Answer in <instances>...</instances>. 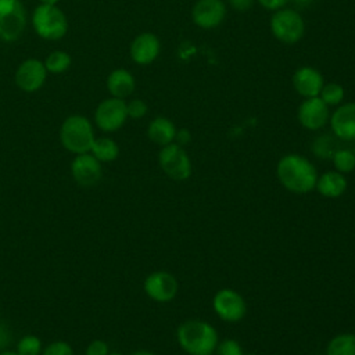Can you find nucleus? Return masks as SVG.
<instances>
[{
  "label": "nucleus",
  "instance_id": "1",
  "mask_svg": "<svg viewBox=\"0 0 355 355\" xmlns=\"http://www.w3.org/2000/svg\"><path fill=\"white\" fill-rule=\"evenodd\" d=\"M276 175L280 184L294 194H306L315 190L319 176L315 165L300 154L283 155L276 165Z\"/></svg>",
  "mask_w": 355,
  "mask_h": 355
},
{
  "label": "nucleus",
  "instance_id": "2",
  "mask_svg": "<svg viewBox=\"0 0 355 355\" xmlns=\"http://www.w3.org/2000/svg\"><path fill=\"white\" fill-rule=\"evenodd\" d=\"M179 347L189 355H214L219 343L216 329L200 319H190L179 324L176 330Z\"/></svg>",
  "mask_w": 355,
  "mask_h": 355
},
{
  "label": "nucleus",
  "instance_id": "3",
  "mask_svg": "<svg viewBox=\"0 0 355 355\" xmlns=\"http://www.w3.org/2000/svg\"><path fill=\"white\" fill-rule=\"evenodd\" d=\"M94 139L93 125L83 115H69L60 128V141L62 147L75 155L90 153Z\"/></svg>",
  "mask_w": 355,
  "mask_h": 355
},
{
  "label": "nucleus",
  "instance_id": "4",
  "mask_svg": "<svg viewBox=\"0 0 355 355\" xmlns=\"http://www.w3.org/2000/svg\"><path fill=\"white\" fill-rule=\"evenodd\" d=\"M32 24L35 32L46 40H58L68 31L67 15L57 6H37L32 15Z\"/></svg>",
  "mask_w": 355,
  "mask_h": 355
},
{
  "label": "nucleus",
  "instance_id": "5",
  "mask_svg": "<svg viewBox=\"0 0 355 355\" xmlns=\"http://www.w3.org/2000/svg\"><path fill=\"white\" fill-rule=\"evenodd\" d=\"M158 165L161 171L172 180L183 182L191 176L193 165L184 147L175 141L161 147L158 153Z\"/></svg>",
  "mask_w": 355,
  "mask_h": 355
},
{
  "label": "nucleus",
  "instance_id": "6",
  "mask_svg": "<svg viewBox=\"0 0 355 355\" xmlns=\"http://www.w3.org/2000/svg\"><path fill=\"white\" fill-rule=\"evenodd\" d=\"M272 35L284 44L300 42L305 33V22L302 17L291 8H280L270 17Z\"/></svg>",
  "mask_w": 355,
  "mask_h": 355
},
{
  "label": "nucleus",
  "instance_id": "7",
  "mask_svg": "<svg viewBox=\"0 0 355 355\" xmlns=\"http://www.w3.org/2000/svg\"><path fill=\"white\" fill-rule=\"evenodd\" d=\"M26 26V11L21 0H0V40L15 42Z\"/></svg>",
  "mask_w": 355,
  "mask_h": 355
},
{
  "label": "nucleus",
  "instance_id": "8",
  "mask_svg": "<svg viewBox=\"0 0 355 355\" xmlns=\"http://www.w3.org/2000/svg\"><path fill=\"white\" fill-rule=\"evenodd\" d=\"M212 308L218 318L227 323L240 322L247 313L244 297L233 288H220L212 298Z\"/></svg>",
  "mask_w": 355,
  "mask_h": 355
},
{
  "label": "nucleus",
  "instance_id": "9",
  "mask_svg": "<svg viewBox=\"0 0 355 355\" xmlns=\"http://www.w3.org/2000/svg\"><path fill=\"white\" fill-rule=\"evenodd\" d=\"M128 119L126 103L122 98L110 97L103 100L94 111L96 126L105 132L112 133L121 129Z\"/></svg>",
  "mask_w": 355,
  "mask_h": 355
},
{
  "label": "nucleus",
  "instance_id": "10",
  "mask_svg": "<svg viewBox=\"0 0 355 355\" xmlns=\"http://www.w3.org/2000/svg\"><path fill=\"white\" fill-rule=\"evenodd\" d=\"M143 290L150 300L164 304L176 297L179 283L172 273L166 270H155L144 279Z\"/></svg>",
  "mask_w": 355,
  "mask_h": 355
},
{
  "label": "nucleus",
  "instance_id": "11",
  "mask_svg": "<svg viewBox=\"0 0 355 355\" xmlns=\"http://www.w3.org/2000/svg\"><path fill=\"white\" fill-rule=\"evenodd\" d=\"M71 175L79 186H96L103 178V164L92 153L78 154L71 162Z\"/></svg>",
  "mask_w": 355,
  "mask_h": 355
},
{
  "label": "nucleus",
  "instance_id": "12",
  "mask_svg": "<svg viewBox=\"0 0 355 355\" xmlns=\"http://www.w3.org/2000/svg\"><path fill=\"white\" fill-rule=\"evenodd\" d=\"M297 118L302 128L308 130H319L329 122V105L319 96L304 98L298 107Z\"/></svg>",
  "mask_w": 355,
  "mask_h": 355
},
{
  "label": "nucleus",
  "instance_id": "13",
  "mask_svg": "<svg viewBox=\"0 0 355 355\" xmlns=\"http://www.w3.org/2000/svg\"><path fill=\"white\" fill-rule=\"evenodd\" d=\"M226 17V4L223 0H197L191 8L193 22L202 29L219 26Z\"/></svg>",
  "mask_w": 355,
  "mask_h": 355
},
{
  "label": "nucleus",
  "instance_id": "14",
  "mask_svg": "<svg viewBox=\"0 0 355 355\" xmlns=\"http://www.w3.org/2000/svg\"><path fill=\"white\" fill-rule=\"evenodd\" d=\"M47 78V69L44 62L36 58H28L19 64L15 72L17 86L26 93H33L42 89Z\"/></svg>",
  "mask_w": 355,
  "mask_h": 355
},
{
  "label": "nucleus",
  "instance_id": "15",
  "mask_svg": "<svg viewBox=\"0 0 355 355\" xmlns=\"http://www.w3.org/2000/svg\"><path fill=\"white\" fill-rule=\"evenodd\" d=\"M329 123L334 136L344 141L355 140V103H345L330 115Z\"/></svg>",
  "mask_w": 355,
  "mask_h": 355
},
{
  "label": "nucleus",
  "instance_id": "16",
  "mask_svg": "<svg viewBox=\"0 0 355 355\" xmlns=\"http://www.w3.org/2000/svg\"><path fill=\"white\" fill-rule=\"evenodd\" d=\"M161 51L159 39L151 32L137 35L129 47L130 58L139 65H148L158 57Z\"/></svg>",
  "mask_w": 355,
  "mask_h": 355
},
{
  "label": "nucleus",
  "instance_id": "17",
  "mask_svg": "<svg viewBox=\"0 0 355 355\" xmlns=\"http://www.w3.org/2000/svg\"><path fill=\"white\" fill-rule=\"evenodd\" d=\"M323 85L322 73L313 67H301L293 75L294 90L304 98L319 96Z\"/></svg>",
  "mask_w": 355,
  "mask_h": 355
},
{
  "label": "nucleus",
  "instance_id": "18",
  "mask_svg": "<svg viewBox=\"0 0 355 355\" xmlns=\"http://www.w3.org/2000/svg\"><path fill=\"white\" fill-rule=\"evenodd\" d=\"M347 186H348V182L345 175L337 172L336 169H331L318 176L315 189L322 197L338 198L345 193Z\"/></svg>",
  "mask_w": 355,
  "mask_h": 355
},
{
  "label": "nucleus",
  "instance_id": "19",
  "mask_svg": "<svg viewBox=\"0 0 355 355\" xmlns=\"http://www.w3.org/2000/svg\"><path fill=\"white\" fill-rule=\"evenodd\" d=\"M135 86H136V82L133 75L123 68L114 69L107 78V89L111 97L123 100L133 93Z\"/></svg>",
  "mask_w": 355,
  "mask_h": 355
},
{
  "label": "nucleus",
  "instance_id": "20",
  "mask_svg": "<svg viewBox=\"0 0 355 355\" xmlns=\"http://www.w3.org/2000/svg\"><path fill=\"white\" fill-rule=\"evenodd\" d=\"M176 126L175 123L166 116H157L154 118L147 128L148 139L157 146H166L175 141Z\"/></svg>",
  "mask_w": 355,
  "mask_h": 355
},
{
  "label": "nucleus",
  "instance_id": "21",
  "mask_svg": "<svg viewBox=\"0 0 355 355\" xmlns=\"http://www.w3.org/2000/svg\"><path fill=\"white\" fill-rule=\"evenodd\" d=\"M90 153L101 164L112 162L119 155V146L114 139L107 137V136H101V137L94 139V141L92 144V148H90Z\"/></svg>",
  "mask_w": 355,
  "mask_h": 355
},
{
  "label": "nucleus",
  "instance_id": "22",
  "mask_svg": "<svg viewBox=\"0 0 355 355\" xmlns=\"http://www.w3.org/2000/svg\"><path fill=\"white\" fill-rule=\"evenodd\" d=\"M326 355H355V333H340L331 337Z\"/></svg>",
  "mask_w": 355,
  "mask_h": 355
},
{
  "label": "nucleus",
  "instance_id": "23",
  "mask_svg": "<svg viewBox=\"0 0 355 355\" xmlns=\"http://www.w3.org/2000/svg\"><path fill=\"white\" fill-rule=\"evenodd\" d=\"M71 62H72L71 55L67 51L55 50L47 55L44 61V67L50 73H62L71 67Z\"/></svg>",
  "mask_w": 355,
  "mask_h": 355
},
{
  "label": "nucleus",
  "instance_id": "24",
  "mask_svg": "<svg viewBox=\"0 0 355 355\" xmlns=\"http://www.w3.org/2000/svg\"><path fill=\"white\" fill-rule=\"evenodd\" d=\"M334 169L340 173H349L355 169V153L348 148L336 150L331 155Z\"/></svg>",
  "mask_w": 355,
  "mask_h": 355
},
{
  "label": "nucleus",
  "instance_id": "25",
  "mask_svg": "<svg viewBox=\"0 0 355 355\" xmlns=\"http://www.w3.org/2000/svg\"><path fill=\"white\" fill-rule=\"evenodd\" d=\"M43 343L36 334H25L22 336L15 347V352L18 355H42Z\"/></svg>",
  "mask_w": 355,
  "mask_h": 355
},
{
  "label": "nucleus",
  "instance_id": "26",
  "mask_svg": "<svg viewBox=\"0 0 355 355\" xmlns=\"http://www.w3.org/2000/svg\"><path fill=\"white\" fill-rule=\"evenodd\" d=\"M345 92L344 87L340 83L336 82H330V83H324L319 97L327 104V105H340L344 100Z\"/></svg>",
  "mask_w": 355,
  "mask_h": 355
},
{
  "label": "nucleus",
  "instance_id": "27",
  "mask_svg": "<svg viewBox=\"0 0 355 355\" xmlns=\"http://www.w3.org/2000/svg\"><path fill=\"white\" fill-rule=\"evenodd\" d=\"M214 355H244V351L234 338H225L218 343Z\"/></svg>",
  "mask_w": 355,
  "mask_h": 355
},
{
  "label": "nucleus",
  "instance_id": "28",
  "mask_svg": "<svg viewBox=\"0 0 355 355\" xmlns=\"http://www.w3.org/2000/svg\"><path fill=\"white\" fill-rule=\"evenodd\" d=\"M42 355H73V348L69 343L58 340L46 345L42 351Z\"/></svg>",
  "mask_w": 355,
  "mask_h": 355
},
{
  "label": "nucleus",
  "instance_id": "29",
  "mask_svg": "<svg viewBox=\"0 0 355 355\" xmlns=\"http://www.w3.org/2000/svg\"><path fill=\"white\" fill-rule=\"evenodd\" d=\"M126 111H128V118L141 119L147 114L148 107L143 100L133 98L129 103H126Z\"/></svg>",
  "mask_w": 355,
  "mask_h": 355
},
{
  "label": "nucleus",
  "instance_id": "30",
  "mask_svg": "<svg viewBox=\"0 0 355 355\" xmlns=\"http://www.w3.org/2000/svg\"><path fill=\"white\" fill-rule=\"evenodd\" d=\"M108 354H110L108 344L100 338L90 341L85 349V355H108Z\"/></svg>",
  "mask_w": 355,
  "mask_h": 355
},
{
  "label": "nucleus",
  "instance_id": "31",
  "mask_svg": "<svg viewBox=\"0 0 355 355\" xmlns=\"http://www.w3.org/2000/svg\"><path fill=\"white\" fill-rule=\"evenodd\" d=\"M11 343H12V331L4 322H0V351L8 349Z\"/></svg>",
  "mask_w": 355,
  "mask_h": 355
},
{
  "label": "nucleus",
  "instance_id": "32",
  "mask_svg": "<svg viewBox=\"0 0 355 355\" xmlns=\"http://www.w3.org/2000/svg\"><path fill=\"white\" fill-rule=\"evenodd\" d=\"M191 141V133L189 129L182 128V129H176V135H175V143L184 147Z\"/></svg>",
  "mask_w": 355,
  "mask_h": 355
},
{
  "label": "nucleus",
  "instance_id": "33",
  "mask_svg": "<svg viewBox=\"0 0 355 355\" xmlns=\"http://www.w3.org/2000/svg\"><path fill=\"white\" fill-rule=\"evenodd\" d=\"M229 6L234 10V11H239V12H245L248 11L252 4H254V0H227Z\"/></svg>",
  "mask_w": 355,
  "mask_h": 355
},
{
  "label": "nucleus",
  "instance_id": "34",
  "mask_svg": "<svg viewBox=\"0 0 355 355\" xmlns=\"http://www.w3.org/2000/svg\"><path fill=\"white\" fill-rule=\"evenodd\" d=\"M265 10L269 11H277L280 8H283L288 0H257Z\"/></svg>",
  "mask_w": 355,
  "mask_h": 355
},
{
  "label": "nucleus",
  "instance_id": "35",
  "mask_svg": "<svg viewBox=\"0 0 355 355\" xmlns=\"http://www.w3.org/2000/svg\"><path fill=\"white\" fill-rule=\"evenodd\" d=\"M130 355H155V354L151 352V351H148V349H137V351L132 352Z\"/></svg>",
  "mask_w": 355,
  "mask_h": 355
},
{
  "label": "nucleus",
  "instance_id": "36",
  "mask_svg": "<svg viewBox=\"0 0 355 355\" xmlns=\"http://www.w3.org/2000/svg\"><path fill=\"white\" fill-rule=\"evenodd\" d=\"M40 4H47V6H57L60 0H39Z\"/></svg>",
  "mask_w": 355,
  "mask_h": 355
},
{
  "label": "nucleus",
  "instance_id": "37",
  "mask_svg": "<svg viewBox=\"0 0 355 355\" xmlns=\"http://www.w3.org/2000/svg\"><path fill=\"white\" fill-rule=\"evenodd\" d=\"M0 355H18V354L11 349H4V351H0Z\"/></svg>",
  "mask_w": 355,
  "mask_h": 355
},
{
  "label": "nucleus",
  "instance_id": "38",
  "mask_svg": "<svg viewBox=\"0 0 355 355\" xmlns=\"http://www.w3.org/2000/svg\"><path fill=\"white\" fill-rule=\"evenodd\" d=\"M108 355H123V354H121V352H110Z\"/></svg>",
  "mask_w": 355,
  "mask_h": 355
},
{
  "label": "nucleus",
  "instance_id": "39",
  "mask_svg": "<svg viewBox=\"0 0 355 355\" xmlns=\"http://www.w3.org/2000/svg\"><path fill=\"white\" fill-rule=\"evenodd\" d=\"M244 355H258V354H255V352H248V354H244Z\"/></svg>",
  "mask_w": 355,
  "mask_h": 355
}]
</instances>
